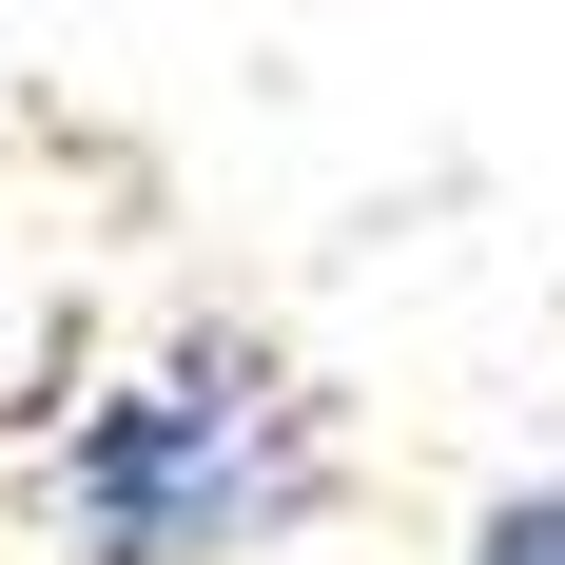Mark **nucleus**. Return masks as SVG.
Returning <instances> with one entry per match:
<instances>
[{
    "label": "nucleus",
    "instance_id": "1",
    "mask_svg": "<svg viewBox=\"0 0 565 565\" xmlns=\"http://www.w3.org/2000/svg\"><path fill=\"white\" fill-rule=\"evenodd\" d=\"M312 508H332V409L292 391L254 332H175L58 449V546L78 565H254Z\"/></svg>",
    "mask_w": 565,
    "mask_h": 565
},
{
    "label": "nucleus",
    "instance_id": "2",
    "mask_svg": "<svg viewBox=\"0 0 565 565\" xmlns=\"http://www.w3.org/2000/svg\"><path fill=\"white\" fill-rule=\"evenodd\" d=\"M468 565H565V488H508V508L468 526Z\"/></svg>",
    "mask_w": 565,
    "mask_h": 565
}]
</instances>
